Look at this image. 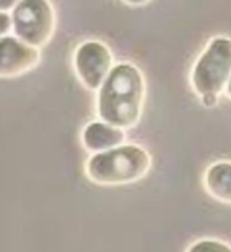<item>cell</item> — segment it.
I'll use <instances>...</instances> for the list:
<instances>
[{
  "instance_id": "obj_14",
  "label": "cell",
  "mask_w": 231,
  "mask_h": 252,
  "mask_svg": "<svg viewBox=\"0 0 231 252\" xmlns=\"http://www.w3.org/2000/svg\"><path fill=\"white\" fill-rule=\"evenodd\" d=\"M226 95H227V98L231 99V79L230 82H229V84H227V87H226Z\"/></svg>"
},
{
  "instance_id": "obj_6",
  "label": "cell",
  "mask_w": 231,
  "mask_h": 252,
  "mask_svg": "<svg viewBox=\"0 0 231 252\" xmlns=\"http://www.w3.org/2000/svg\"><path fill=\"white\" fill-rule=\"evenodd\" d=\"M41 63V50L15 35L0 37V79H17L35 69Z\"/></svg>"
},
{
  "instance_id": "obj_9",
  "label": "cell",
  "mask_w": 231,
  "mask_h": 252,
  "mask_svg": "<svg viewBox=\"0 0 231 252\" xmlns=\"http://www.w3.org/2000/svg\"><path fill=\"white\" fill-rule=\"evenodd\" d=\"M185 252H231V246L215 239H202L191 244Z\"/></svg>"
},
{
  "instance_id": "obj_3",
  "label": "cell",
  "mask_w": 231,
  "mask_h": 252,
  "mask_svg": "<svg viewBox=\"0 0 231 252\" xmlns=\"http://www.w3.org/2000/svg\"><path fill=\"white\" fill-rule=\"evenodd\" d=\"M231 79V38L215 37L204 48L191 72V86L199 96H220Z\"/></svg>"
},
{
  "instance_id": "obj_10",
  "label": "cell",
  "mask_w": 231,
  "mask_h": 252,
  "mask_svg": "<svg viewBox=\"0 0 231 252\" xmlns=\"http://www.w3.org/2000/svg\"><path fill=\"white\" fill-rule=\"evenodd\" d=\"M12 30L11 14L8 12H0V37L8 35Z\"/></svg>"
},
{
  "instance_id": "obj_1",
  "label": "cell",
  "mask_w": 231,
  "mask_h": 252,
  "mask_svg": "<svg viewBox=\"0 0 231 252\" xmlns=\"http://www.w3.org/2000/svg\"><path fill=\"white\" fill-rule=\"evenodd\" d=\"M146 99V82L139 68L116 64L98 91L96 110L100 121L127 130L138 125Z\"/></svg>"
},
{
  "instance_id": "obj_11",
  "label": "cell",
  "mask_w": 231,
  "mask_h": 252,
  "mask_svg": "<svg viewBox=\"0 0 231 252\" xmlns=\"http://www.w3.org/2000/svg\"><path fill=\"white\" fill-rule=\"evenodd\" d=\"M199 98H200V103L207 109H214L219 103V96L214 95V94H205V95H202Z\"/></svg>"
},
{
  "instance_id": "obj_5",
  "label": "cell",
  "mask_w": 231,
  "mask_h": 252,
  "mask_svg": "<svg viewBox=\"0 0 231 252\" xmlns=\"http://www.w3.org/2000/svg\"><path fill=\"white\" fill-rule=\"evenodd\" d=\"M77 79L84 87L98 93L114 68V55L100 41H85L77 46L73 56Z\"/></svg>"
},
{
  "instance_id": "obj_4",
  "label": "cell",
  "mask_w": 231,
  "mask_h": 252,
  "mask_svg": "<svg viewBox=\"0 0 231 252\" xmlns=\"http://www.w3.org/2000/svg\"><path fill=\"white\" fill-rule=\"evenodd\" d=\"M15 37L34 48L49 44L55 32V11L49 0H19L11 11Z\"/></svg>"
},
{
  "instance_id": "obj_7",
  "label": "cell",
  "mask_w": 231,
  "mask_h": 252,
  "mask_svg": "<svg viewBox=\"0 0 231 252\" xmlns=\"http://www.w3.org/2000/svg\"><path fill=\"white\" fill-rule=\"evenodd\" d=\"M126 141V133L123 129L108 125L103 121H94L85 126L81 133V143L84 148L92 155L118 148Z\"/></svg>"
},
{
  "instance_id": "obj_13",
  "label": "cell",
  "mask_w": 231,
  "mask_h": 252,
  "mask_svg": "<svg viewBox=\"0 0 231 252\" xmlns=\"http://www.w3.org/2000/svg\"><path fill=\"white\" fill-rule=\"evenodd\" d=\"M126 3L127 6L131 7H141V6H146L148 3H150V0H123Z\"/></svg>"
},
{
  "instance_id": "obj_8",
  "label": "cell",
  "mask_w": 231,
  "mask_h": 252,
  "mask_svg": "<svg viewBox=\"0 0 231 252\" xmlns=\"http://www.w3.org/2000/svg\"><path fill=\"white\" fill-rule=\"evenodd\" d=\"M203 185L214 199L231 205V161L220 160L209 165L204 172Z\"/></svg>"
},
{
  "instance_id": "obj_12",
  "label": "cell",
  "mask_w": 231,
  "mask_h": 252,
  "mask_svg": "<svg viewBox=\"0 0 231 252\" xmlns=\"http://www.w3.org/2000/svg\"><path fill=\"white\" fill-rule=\"evenodd\" d=\"M18 3L19 0H0V12L12 11Z\"/></svg>"
},
{
  "instance_id": "obj_2",
  "label": "cell",
  "mask_w": 231,
  "mask_h": 252,
  "mask_svg": "<svg viewBox=\"0 0 231 252\" xmlns=\"http://www.w3.org/2000/svg\"><path fill=\"white\" fill-rule=\"evenodd\" d=\"M150 168L152 158L146 149L135 144H123L92 155L85 163V175L99 186H125L143 179Z\"/></svg>"
}]
</instances>
